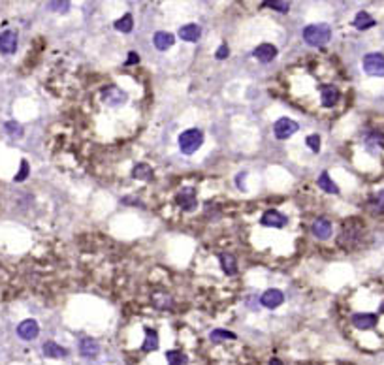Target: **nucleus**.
<instances>
[{"instance_id": "nucleus-16", "label": "nucleus", "mask_w": 384, "mask_h": 365, "mask_svg": "<svg viewBox=\"0 0 384 365\" xmlns=\"http://www.w3.org/2000/svg\"><path fill=\"white\" fill-rule=\"evenodd\" d=\"M173 42H175V38H173V34H170V32H157V34L153 36V43H155V47H157L158 51L170 49L171 45H173Z\"/></svg>"}, {"instance_id": "nucleus-5", "label": "nucleus", "mask_w": 384, "mask_h": 365, "mask_svg": "<svg viewBox=\"0 0 384 365\" xmlns=\"http://www.w3.org/2000/svg\"><path fill=\"white\" fill-rule=\"evenodd\" d=\"M378 322L377 315H371V313H356V315L350 316V324L354 326L356 329L360 331H367V329H373Z\"/></svg>"}, {"instance_id": "nucleus-24", "label": "nucleus", "mask_w": 384, "mask_h": 365, "mask_svg": "<svg viewBox=\"0 0 384 365\" xmlns=\"http://www.w3.org/2000/svg\"><path fill=\"white\" fill-rule=\"evenodd\" d=\"M132 175H134L136 179H145L147 181V179H151V175H153V173H151V168L147 164H140V166H136L134 168V173H132Z\"/></svg>"}, {"instance_id": "nucleus-34", "label": "nucleus", "mask_w": 384, "mask_h": 365, "mask_svg": "<svg viewBox=\"0 0 384 365\" xmlns=\"http://www.w3.org/2000/svg\"><path fill=\"white\" fill-rule=\"evenodd\" d=\"M270 365H283V361H281V359H271Z\"/></svg>"}, {"instance_id": "nucleus-7", "label": "nucleus", "mask_w": 384, "mask_h": 365, "mask_svg": "<svg viewBox=\"0 0 384 365\" xmlns=\"http://www.w3.org/2000/svg\"><path fill=\"white\" fill-rule=\"evenodd\" d=\"M339 100V91L335 85H322L320 87V104L322 108H334Z\"/></svg>"}, {"instance_id": "nucleus-13", "label": "nucleus", "mask_w": 384, "mask_h": 365, "mask_svg": "<svg viewBox=\"0 0 384 365\" xmlns=\"http://www.w3.org/2000/svg\"><path fill=\"white\" fill-rule=\"evenodd\" d=\"M181 207L185 209V211H192V209L196 207V198H194V190L192 188H185V190H181L177 194V198H175Z\"/></svg>"}, {"instance_id": "nucleus-2", "label": "nucleus", "mask_w": 384, "mask_h": 365, "mask_svg": "<svg viewBox=\"0 0 384 365\" xmlns=\"http://www.w3.org/2000/svg\"><path fill=\"white\" fill-rule=\"evenodd\" d=\"M204 143V132L198 128H190L183 132L179 136V147L185 155H192L200 149V145Z\"/></svg>"}, {"instance_id": "nucleus-11", "label": "nucleus", "mask_w": 384, "mask_h": 365, "mask_svg": "<svg viewBox=\"0 0 384 365\" xmlns=\"http://www.w3.org/2000/svg\"><path fill=\"white\" fill-rule=\"evenodd\" d=\"M262 224L264 226H271V228H283L286 224V216L281 215L279 211H266L262 216Z\"/></svg>"}, {"instance_id": "nucleus-31", "label": "nucleus", "mask_w": 384, "mask_h": 365, "mask_svg": "<svg viewBox=\"0 0 384 365\" xmlns=\"http://www.w3.org/2000/svg\"><path fill=\"white\" fill-rule=\"evenodd\" d=\"M51 10H58V12H66L68 10V2H51Z\"/></svg>"}, {"instance_id": "nucleus-4", "label": "nucleus", "mask_w": 384, "mask_h": 365, "mask_svg": "<svg viewBox=\"0 0 384 365\" xmlns=\"http://www.w3.org/2000/svg\"><path fill=\"white\" fill-rule=\"evenodd\" d=\"M298 122L288 119V117H283V119H279L275 124H273V134L277 139H286V137H290L292 134H296L298 132Z\"/></svg>"}, {"instance_id": "nucleus-21", "label": "nucleus", "mask_w": 384, "mask_h": 365, "mask_svg": "<svg viewBox=\"0 0 384 365\" xmlns=\"http://www.w3.org/2000/svg\"><path fill=\"white\" fill-rule=\"evenodd\" d=\"M221 262H222V269L226 275H234L237 271V265H235V258L232 254H221Z\"/></svg>"}, {"instance_id": "nucleus-17", "label": "nucleus", "mask_w": 384, "mask_h": 365, "mask_svg": "<svg viewBox=\"0 0 384 365\" xmlns=\"http://www.w3.org/2000/svg\"><path fill=\"white\" fill-rule=\"evenodd\" d=\"M43 354H45L47 358H66V356H68V350L62 348V346H58V344L53 343V341H47V343H43Z\"/></svg>"}, {"instance_id": "nucleus-30", "label": "nucleus", "mask_w": 384, "mask_h": 365, "mask_svg": "<svg viewBox=\"0 0 384 365\" xmlns=\"http://www.w3.org/2000/svg\"><path fill=\"white\" fill-rule=\"evenodd\" d=\"M27 175H29V164L23 160V162H21V173H17V175H15V181L27 179Z\"/></svg>"}, {"instance_id": "nucleus-1", "label": "nucleus", "mask_w": 384, "mask_h": 365, "mask_svg": "<svg viewBox=\"0 0 384 365\" xmlns=\"http://www.w3.org/2000/svg\"><path fill=\"white\" fill-rule=\"evenodd\" d=\"M332 38V29L326 23H318V25H309L303 29V40L313 47H320L324 43L330 42Z\"/></svg>"}, {"instance_id": "nucleus-8", "label": "nucleus", "mask_w": 384, "mask_h": 365, "mask_svg": "<svg viewBox=\"0 0 384 365\" xmlns=\"http://www.w3.org/2000/svg\"><path fill=\"white\" fill-rule=\"evenodd\" d=\"M17 49V36L14 30H4L0 32V53L12 55Z\"/></svg>"}, {"instance_id": "nucleus-10", "label": "nucleus", "mask_w": 384, "mask_h": 365, "mask_svg": "<svg viewBox=\"0 0 384 365\" xmlns=\"http://www.w3.org/2000/svg\"><path fill=\"white\" fill-rule=\"evenodd\" d=\"M260 62H271L273 58L277 57V47L275 45H271V43H262V45H258L252 53Z\"/></svg>"}, {"instance_id": "nucleus-33", "label": "nucleus", "mask_w": 384, "mask_h": 365, "mask_svg": "<svg viewBox=\"0 0 384 365\" xmlns=\"http://www.w3.org/2000/svg\"><path fill=\"white\" fill-rule=\"evenodd\" d=\"M136 62H140V57H138L136 53H130V57H128L126 64H136Z\"/></svg>"}, {"instance_id": "nucleus-3", "label": "nucleus", "mask_w": 384, "mask_h": 365, "mask_svg": "<svg viewBox=\"0 0 384 365\" xmlns=\"http://www.w3.org/2000/svg\"><path fill=\"white\" fill-rule=\"evenodd\" d=\"M363 70L369 76L384 78V55L382 53H369L363 57Z\"/></svg>"}, {"instance_id": "nucleus-6", "label": "nucleus", "mask_w": 384, "mask_h": 365, "mask_svg": "<svg viewBox=\"0 0 384 365\" xmlns=\"http://www.w3.org/2000/svg\"><path fill=\"white\" fill-rule=\"evenodd\" d=\"M38 333H40V326H38V322L32 320V318L23 320V322L17 326V335L21 337L23 341H32V339L38 337Z\"/></svg>"}, {"instance_id": "nucleus-25", "label": "nucleus", "mask_w": 384, "mask_h": 365, "mask_svg": "<svg viewBox=\"0 0 384 365\" xmlns=\"http://www.w3.org/2000/svg\"><path fill=\"white\" fill-rule=\"evenodd\" d=\"M371 209H373V213H384V190H380L371 200Z\"/></svg>"}, {"instance_id": "nucleus-22", "label": "nucleus", "mask_w": 384, "mask_h": 365, "mask_svg": "<svg viewBox=\"0 0 384 365\" xmlns=\"http://www.w3.org/2000/svg\"><path fill=\"white\" fill-rule=\"evenodd\" d=\"M166 359H168V365H185L186 363V356L179 350H168L166 352Z\"/></svg>"}, {"instance_id": "nucleus-18", "label": "nucleus", "mask_w": 384, "mask_h": 365, "mask_svg": "<svg viewBox=\"0 0 384 365\" xmlns=\"http://www.w3.org/2000/svg\"><path fill=\"white\" fill-rule=\"evenodd\" d=\"M145 343H143L142 350L143 352H155L158 348V335L155 329L151 328H145Z\"/></svg>"}, {"instance_id": "nucleus-26", "label": "nucleus", "mask_w": 384, "mask_h": 365, "mask_svg": "<svg viewBox=\"0 0 384 365\" xmlns=\"http://www.w3.org/2000/svg\"><path fill=\"white\" fill-rule=\"evenodd\" d=\"M211 339H213V341H224V339H235V333H232V331H224V329H215V331H211Z\"/></svg>"}, {"instance_id": "nucleus-27", "label": "nucleus", "mask_w": 384, "mask_h": 365, "mask_svg": "<svg viewBox=\"0 0 384 365\" xmlns=\"http://www.w3.org/2000/svg\"><path fill=\"white\" fill-rule=\"evenodd\" d=\"M264 6L279 10V12H288L290 10V2H264Z\"/></svg>"}, {"instance_id": "nucleus-19", "label": "nucleus", "mask_w": 384, "mask_h": 365, "mask_svg": "<svg viewBox=\"0 0 384 365\" xmlns=\"http://www.w3.org/2000/svg\"><path fill=\"white\" fill-rule=\"evenodd\" d=\"M354 27L358 30H367L371 29V27H375V19H373L367 12H360V14L354 17Z\"/></svg>"}, {"instance_id": "nucleus-23", "label": "nucleus", "mask_w": 384, "mask_h": 365, "mask_svg": "<svg viewBox=\"0 0 384 365\" xmlns=\"http://www.w3.org/2000/svg\"><path fill=\"white\" fill-rule=\"evenodd\" d=\"M132 27H134V21H132V15L130 14H126L124 17H121L119 21H115V29L121 30V32H130Z\"/></svg>"}, {"instance_id": "nucleus-15", "label": "nucleus", "mask_w": 384, "mask_h": 365, "mask_svg": "<svg viewBox=\"0 0 384 365\" xmlns=\"http://www.w3.org/2000/svg\"><path fill=\"white\" fill-rule=\"evenodd\" d=\"M313 234H314V237H318V239H328V237L332 236V222L328 221V218H318V221H314Z\"/></svg>"}, {"instance_id": "nucleus-14", "label": "nucleus", "mask_w": 384, "mask_h": 365, "mask_svg": "<svg viewBox=\"0 0 384 365\" xmlns=\"http://www.w3.org/2000/svg\"><path fill=\"white\" fill-rule=\"evenodd\" d=\"M98 343L91 339V337H83L81 341H79V352H81V356H85V358H94L96 354H98Z\"/></svg>"}, {"instance_id": "nucleus-9", "label": "nucleus", "mask_w": 384, "mask_h": 365, "mask_svg": "<svg viewBox=\"0 0 384 365\" xmlns=\"http://www.w3.org/2000/svg\"><path fill=\"white\" fill-rule=\"evenodd\" d=\"M260 301H262L264 307L275 309V307H279L283 301H285V296H283L281 290H273V288H271V290H266V292L262 294Z\"/></svg>"}, {"instance_id": "nucleus-32", "label": "nucleus", "mask_w": 384, "mask_h": 365, "mask_svg": "<svg viewBox=\"0 0 384 365\" xmlns=\"http://www.w3.org/2000/svg\"><path fill=\"white\" fill-rule=\"evenodd\" d=\"M228 57V45H221V49L217 53V58H226Z\"/></svg>"}, {"instance_id": "nucleus-28", "label": "nucleus", "mask_w": 384, "mask_h": 365, "mask_svg": "<svg viewBox=\"0 0 384 365\" xmlns=\"http://www.w3.org/2000/svg\"><path fill=\"white\" fill-rule=\"evenodd\" d=\"M311 149L314 151V153H318L320 151V136H316V134H313V136H309L307 137V141H305Z\"/></svg>"}, {"instance_id": "nucleus-29", "label": "nucleus", "mask_w": 384, "mask_h": 365, "mask_svg": "<svg viewBox=\"0 0 384 365\" xmlns=\"http://www.w3.org/2000/svg\"><path fill=\"white\" fill-rule=\"evenodd\" d=\"M6 130L12 134V136H21L23 134V130L21 126L17 124V122H6Z\"/></svg>"}, {"instance_id": "nucleus-20", "label": "nucleus", "mask_w": 384, "mask_h": 365, "mask_svg": "<svg viewBox=\"0 0 384 365\" xmlns=\"http://www.w3.org/2000/svg\"><path fill=\"white\" fill-rule=\"evenodd\" d=\"M318 186L322 188V190H326V192H330V194H337V192H339V188H337V185H335L334 181L330 179V173H328V172L320 173Z\"/></svg>"}, {"instance_id": "nucleus-12", "label": "nucleus", "mask_w": 384, "mask_h": 365, "mask_svg": "<svg viewBox=\"0 0 384 365\" xmlns=\"http://www.w3.org/2000/svg\"><path fill=\"white\" fill-rule=\"evenodd\" d=\"M200 36H202V29H200L198 25H194V23L179 29V38L185 40V42H198Z\"/></svg>"}]
</instances>
